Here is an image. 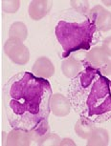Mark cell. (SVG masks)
Returning a JSON list of instances; mask_svg holds the SVG:
<instances>
[{
	"mask_svg": "<svg viewBox=\"0 0 111 146\" xmlns=\"http://www.w3.org/2000/svg\"><path fill=\"white\" fill-rule=\"evenodd\" d=\"M52 86L45 78L30 72H19L3 87L6 115L13 128L30 132L48 119Z\"/></svg>",
	"mask_w": 111,
	"mask_h": 146,
	"instance_id": "1",
	"label": "cell"
},
{
	"mask_svg": "<svg viewBox=\"0 0 111 146\" xmlns=\"http://www.w3.org/2000/svg\"><path fill=\"white\" fill-rule=\"evenodd\" d=\"M67 98L80 117L95 124L111 119V80L99 69L83 65L82 70L71 78Z\"/></svg>",
	"mask_w": 111,
	"mask_h": 146,
	"instance_id": "2",
	"label": "cell"
},
{
	"mask_svg": "<svg viewBox=\"0 0 111 146\" xmlns=\"http://www.w3.org/2000/svg\"><path fill=\"white\" fill-rule=\"evenodd\" d=\"M56 37L62 47V57L71 54L89 52L102 42V32L89 13L69 8L60 12L55 27Z\"/></svg>",
	"mask_w": 111,
	"mask_h": 146,
	"instance_id": "3",
	"label": "cell"
},
{
	"mask_svg": "<svg viewBox=\"0 0 111 146\" xmlns=\"http://www.w3.org/2000/svg\"><path fill=\"white\" fill-rule=\"evenodd\" d=\"M4 52L7 56L13 63L18 65H25L30 60L29 49L23 42L15 38H9L4 45Z\"/></svg>",
	"mask_w": 111,
	"mask_h": 146,
	"instance_id": "4",
	"label": "cell"
},
{
	"mask_svg": "<svg viewBox=\"0 0 111 146\" xmlns=\"http://www.w3.org/2000/svg\"><path fill=\"white\" fill-rule=\"evenodd\" d=\"M89 15L101 32L105 33L111 30V13L105 10L102 5L93 7L90 10Z\"/></svg>",
	"mask_w": 111,
	"mask_h": 146,
	"instance_id": "5",
	"label": "cell"
},
{
	"mask_svg": "<svg viewBox=\"0 0 111 146\" xmlns=\"http://www.w3.org/2000/svg\"><path fill=\"white\" fill-rule=\"evenodd\" d=\"M109 60V56H107L102 46L93 47L87 52L85 59L83 60V65H88L95 69H101L106 64Z\"/></svg>",
	"mask_w": 111,
	"mask_h": 146,
	"instance_id": "6",
	"label": "cell"
},
{
	"mask_svg": "<svg viewBox=\"0 0 111 146\" xmlns=\"http://www.w3.org/2000/svg\"><path fill=\"white\" fill-rule=\"evenodd\" d=\"M50 106L51 112L57 117H66L71 111V104L68 98L62 94H53Z\"/></svg>",
	"mask_w": 111,
	"mask_h": 146,
	"instance_id": "7",
	"label": "cell"
},
{
	"mask_svg": "<svg viewBox=\"0 0 111 146\" xmlns=\"http://www.w3.org/2000/svg\"><path fill=\"white\" fill-rule=\"evenodd\" d=\"M32 71L35 76L46 79L54 76L55 67L51 60L45 56H42L37 59V61L33 65Z\"/></svg>",
	"mask_w": 111,
	"mask_h": 146,
	"instance_id": "8",
	"label": "cell"
},
{
	"mask_svg": "<svg viewBox=\"0 0 111 146\" xmlns=\"http://www.w3.org/2000/svg\"><path fill=\"white\" fill-rule=\"evenodd\" d=\"M52 9V2L47 0H35L32 1L29 6V15L34 20H40L50 13Z\"/></svg>",
	"mask_w": 111,
	"mask_h": 146,
	"instance_id": "9",
	"label": "cell"
},
{
	"mask_svg": "<svg viewBox=\"0 0 111 146\" xmlns=\"http://www.w3.org/2000/svg\"><path fill=\"white\" fill-rule=\"evenodd\" d=\"M32 139L29 132L21 130V129L13 128L7 136V145L10 146H26L31 144Z\"/></svg>",
	"mask_w": 111,
	"mask_h": 146,
	"instance_id": "10",
	"label": "cell"
},
{
	"mask_svg": "<svg viewBox=\"0 0 111 146\" xmlns=\"http://www.w3.org/2000/svg\"><path fill=\"white\" fill-rule=\"evenodd\" d=\"M83 69V61L72 56L62 62V70L66 78H73Z\"/></svg>",
	"mask_w": 111,
	"mask_h": 146,
	"instance_id": "11",
	"label": "cell"
},
{
	"mask_svg": "<svg viewBox=\"0 0 111 146\" xmlns=\"http://www.w3.org/2000/svg\"><path fill=\"white\" fill-rule=\"evenodd\" d=\"M109 143V135L104 128H95L90 137L87 139L89 146H106Z\"/></svg>",
	"mask_w": 111,
	"mask_h": 146,
	"instance_id": "12",
	"label": "cell"
},
{
	"mask_svg": "<svg viewBox=\"0 0 111 146\" xmlns=\"http://www.w3.org/2000/svg\"><path fill=\"white\" fill-rule=\"evenodd\" d=\"M95 125V123L80 117L76 125H75V132H76L77 136L80 137V139H87L90 137V135L92 134L94 129L96 128Z\"/></svg>",
	"mask_w": 111,
	"mask_h": 146,
	"instance_id": "13",
	"label": "cell"
},
{
	"mask_svg": "<svg viewBox=\"0 0 111 146\" xmlns=\"http://www.w3.org/2000/svg\"><path fill=\"white\" fill-rule=\"evenodd\" d=\"M9 35L10 38H15V39H18L23 42L28 36V29L26 25L22 22L13 23L9 30Z\"/></svg>",
	"mask_w": 111,
	"mask_h": 146,
	"instance_id": "14",
	"label": "cell"
},
{
	"mask_svg": "<svg viewBox=\"0 0 111 146\" xmlns=\"http://www.w3.org/2000/svg\"><path fill=\"white\" fill-rule=\"evenodd\" d=\"M49 124H48V119L42 121L39 125L37 126L34 130L30 131V137H31L32 141L37 142L41 137H43L44 135H46L47 133H49Z\"/></svg>",
	"mask_w": 111,
	"mask_h": 146,
	"instance_id": "15",
	"label": "cell"
},
{
	"mask_svg": "<svg viewBox=\"0 0 111 146\" xmlns=\"http://www.w3.org/2000/svg\"><path fill=\"white\" fill-rule=\"evenodd\" d=\"M60 137L56 134H52V133H47L46 135H44L43 137H41L39 139L35 142L37 145L39 146H55V145H60Z\"/></svg>",
	"mask_w": 111,
	"mask_h": 146,
	"instance_id": "16",
	"label": "cell"
},
{
	"mask_svg": "<svg viewBox=\"0 0 111 146\" xmlns=\"http://www.w3.org/2000/svg\"><path fill=\"white\" fill-rule=\"evenodd\" d=\"M2 10L7 13H15L20 7V1L12 0V1H2Z\"/></svg>",
	"mask_w": 111,
	"mask_h": 146,
	"instance_id": "17",
	"label": "cell"
},
{
	"mask_svg": "<svg viewBox=\"0 0 111 146\" xmlns=\"http://www.w3.org/2000/svg\"><path fill=\"white\" fill-rule=\"evenodd\" d=\"M70 5L73 9L79 11V12L85 13H89L90 12V5L89 2L86 0H73L70 1Z\"/></svg>",
	"mask_w": 111,
	"mask_h": 146,
	"instance_id": "18",
	"label": "cell"
},
{
	"mask_svg": "<svg viewBox=\"0 0 111 146\" xmlns=\"http://www.w3.org/2000/svg\"><path fill=\"white\" fill-rule=\"evenodd\" d=\"M102 47L109 57H111V35L104 39L102 43Z\"/></svg>",
	"mask_w": 111,
	"mask_h": 146,
	"instance_id": "19",
	"label": "cell"
},
{
	"mask_svg": "<svg viewBox=\"0 0 111 146\" xmlns=\"http://www.w3.org/2000/svg\"><path fill=\"white\" fill-rule=\"evenodd\" d=\"M100 71L102 72V75L105 76L107 78H109L111 80V59L108 60V62L104 66V67H102L100 69Z\"/></svg>",
	"mask_w": 111,
	"mask_h": 146,
	"instance_id": "20",
	"label": "cell"
},
{
	"mask_svg": "<svg viewBox=\"0 0 111 146\" xmlns=\"http://www.w3.org/2000/svg\"><path fill=\"white\" fill-rule=\"evenodd\" d=\"M60 146H65V145H76V143H75L73 140L70 139H62V141L60 143Z\"/></svg>",
	"mask_w": 111,
	"mask_h": 146,
	"instance_id": "21",
	"label": "cell"
},
{
	"mask_svg": "<svg viewBox=\"0 0 111 146\" xmlns=\"http://www.w3.org/2000/svg\"><path fill=\"white\" fill-rule=\"evenodd\" d=\"M102 4H104V5H106L107 7H111V1H102Z\"/></svg>",
	"mask_w": 111,
	"mask_h": 146,
	"instance_id": "22",
	"label": "cell"
}]
</instances>
